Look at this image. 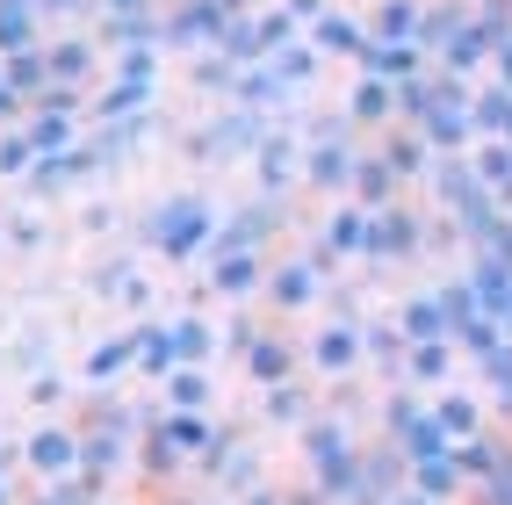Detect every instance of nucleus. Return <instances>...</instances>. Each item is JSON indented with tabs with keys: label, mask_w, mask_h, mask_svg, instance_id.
Returning <instances> with one entry per match:
<instances>
[{
	"label": "nucleus",
	"mask_w": 512,
	"mask_h": 505,
	"mask_svg": "<svg viewBox=\"0 0 512 505\" xmlns=\"http://www.w3.org/2000/svg\"><path fill=\"white\" fill-rule=\"evenodd\" d=\"M303 441V469H311V491L325 498V505H354V477H361V433H354V419H339V412H318L311 426L296 433Z\"/></svg>",
	"instance_id": "obj_1"
},
{
	"label": "nucleus",
	"mask_w": 512,
	"mask_h": 505,
	"mask_svg": "<svg viewBox=\"0 0 512 505\" xmlns=\"http://www.w3.org/2000/svg\"><path fill=\"white\" fill-rule=\"evenodd\" d=\"M145 239H152V253H166V260H195V253L217 246V210H210L202 195H174V202H159V210H152Z\"/></svg>",
	"instance_id": "obj_2"
},
{
	"label": "nucleus",
	"mask_w": 512,
	"mask_h": 505,
	"mask_svg": "<svg viewBox=\"0 0 512 505\" xmlns=\"http://www.w3.org/2000/svg\"><path fill=\"white\" fill-rule=\"evenodd\" d=\"M22 462H29V477H37V484H65V477H80V426L44 419V426L22 441Z\"/></svg>",
	"instance_id": "obj_3"
},
{
	"label": "nucleus",
	"mask_w": 512,
	"mask_h": 505,
	"mask_svg": "<svg viewBox=\"0 0 512 505\" xmlns=\"http://www.w3.org/2000/svg\"><path fill=\"white\" fill-rule=\"evenodd\" d=\"M426 253V224L404 210V202H390V210H368V260L390 267V260H419Z\"/></svg>",
	"instance_id": "obj_4"
},
{
	"label": "nucleus",
	"mask_w": 512,
	"mask_h": 505,
	"mask_svg": "<svg viewBox=\"0 0 512 505\" xmlns=\"http://www.w3.org/2000/svg\"><path fill=\"white\" fill-rule=\"evenodd\" d=\"M361 361H368V347H361V318H332L318 340H311V368H318L325 383H347Z\"/></svg>",
	"instance_id": "obj_5"
},
{
	"label": "nucleus",
	"mask_w": 512,
	"mask_h": 505,
	"mask_svg": "<svg viewBox=\"0 0 512 505\" xmlns=\"http://www.w3.org/2000/svg\"><path fill=\"white\" fill-rule=\"evenodd\" d=\"M325 296V260H282V267H267V303L275 311H311V303Z\"/></svg>",
	"instance_id": "obj_6"
},
{
	"label": "nucleus",
	"mask_w": 512,
	"mask_h": 505,
	"mask_svg": "<svg viewBox=\"0 0 512 505\" xmlns=\"http://www.w3.org/2000/svg\"><path fill=\"white\" fill-rule=\"evenodd\" d=\"M311 260H368V210H361V202H347V210H332L325 217V239L311 246Z\"/></svg>",
	"instance_id": "obj_7"
},
{
	"label": "nucleus",
	"mask_w": 512,
	"mask_h": 505,
	"mask_svg": "<svg viewBox=\"0 0 512 505\" xmlns=\"http://www.w3.org/2000/svg\"><path fill=\"white\" fill-rule=\"evenodd\" d=\"M238 361H246V376L260 383V390H275V383H289L296 376V347L282 340V332H253V340H246V354H238Z\"/></svg>",
	"instance_id": "obj_8"
},
{
	"label": "nucleus",
	"mask_w": 512,
	"mask_h": 505,
	"mask_svg": "<svg viewBox=\"0 0 512 505\" xmlns=\"http://www.w3.org/2000/svg\"><path fill=\"white\" fill-rule=\"evenodd\" d=\"M469 275V289H476V303H484V318L512 340V267H498V260H469L462 267Z\"/></svg>",
	"instance_id": "obj_9"
},
{
	"label": "nucleus",
	"mask_w": 512,
	"mask_h": 505,
	"mask_svg": "<svg viewBox=\"0 0 512 505\" xmlns=\"http://www.w3.org/2000/svg\"><path fill=\"white\" fill-rule=\"evenodd\" d=\"M152 433H159V441L174 448L181 462H195L202 448L217 441V419H210V412H166V404H159V419H152Z\"/></svg>",
	"instance_id": "obj_10"
},
{
	"label": "nucleus",
	"mask_w": 512,
	"mask_h": 505,
	"mask_svg": "<svg viewBox=\"0 0 512 505\" xmlns=\"http://www.w3.org/2000/svg\"><path fill=\"white\" fill-rule=\"evenodd\" d=\"M267 289V253H210V296H253Z\"/></svg>",
	"instance_id": "obj_11"
},
{
	"label": "nucleus",
	"mask_w": 512,
	"mask_h": 505,
	"mask_svg": "<svg viewBox=\"0 0 512 505\" xmlns=\"http://www.w3.org/2000/svg\"><path fill=\"white\" fill-rule=\"evenodd\" d=\"M412 491H419V498H433V505H462V498H469V477H462L455 448H448V455L412 462Z\"/></svg>",
	"instance_id": "obj_12"
},
{
	"label": "nucleus",
	"mask_w": 512,
	"mask_h": 505,
	"mask_svg": "<svg viewBox=\"0 0 512 505\" xmlns=\"http://www.w3.org/2000/svg\"><path fill=\"white\" fill-rule=\"evenodd\" d=\"M426 412H433V426L448 433L455 448H462V441H476V433H484V404H476L469 390H440V397L426 404Z\"/></svg>",
	"instance_id": "obj_13"
},
{
	"label": "nucleus",
	"mask_w": 512,
	"mask_h": 505,
	"mask_svg": "<svg viewBox=\"0 0 512 505\" xmlns=\"http://www.w3.org/2000/svg\"><path fill=\"white\" fill-rule=\"evenodd\" d=\"M267 231H275V210L253 202V210H238L231 224H217V246L210 253H267Z\"/></svg>",
	"instance_id": "obj_14"
},
{
	"label": "nucleus",
	"mask_w": 512,
	"mask_h": 505,
	"mask_svg": "<svg viewBox=\"0 0 512 505\" xmlns=\"http://www.w3.org/2000/svg\"><path fill=\"white\" fill-rule=\"evenodd\" d=\"M505 455H512V433H491V426L476 433V441H462V448H455V462H462L469 491H476V484H491L498 469H505Z\"/></svg>",
	"instance_id": "obj_15"
},
{
	"label": "nucleus",
	"mask_w": 512,
	"mask_h": 505,
	"mask_svg": "<svg viewBox=\"0 0 512 505\" xmlns=\"http://www.w3.org/2000/svg\"><path fill=\"white\" fill-rule=\"evenodd\" d=\"M404 383L448 390V383H455V340H419V347H404Z\"/></svg>",
	"instance_id": "obj_16"
},
{
	"label": "nucleus",
	"mask_w": 512,
	"mask_h": 505,
	"mask_svg": "<svg viewBox=\"0 0 512 505\" xmlns=\"http://www.w3.org/2000/svg\"><path fill=\"white\" fill-rule=\"evenodd\" d=\"M130 332H138V376H145V383H166V376L181 368V354H174V332H166L159 318L130 325Z\"/></svg>",
	"instance_id": "obj_17"
},
{
	"label": "nucleus",
	"mask_w": 512,
	"mask_h": 505,
	"mask_svg": "<svg viewBox=\"0 0 512 505\" xmlns=\"http://www.w3.org/2000/svg\"><path fill=\"white\" fill-rule=\"evenodd\" d=\"M260 412H267V426H296V433H303V426L318 419V404H311V390L289 376V383H275V390H260Z\"/></svg>",
	"instance_id": "obj_18"
},
{
	"label": "nucleus",
	"mask_w": 512,
	"mask_h": 505,
	"mask_svg": "<svg viewBox=\"0 0 512 505\" xmlns=\"http://www.w3.org/2000/svg\"><path fill=\"white\" fill-rule=\"evenodd\" d=\"M138 368V332H109L94 354H87V383L101 390V383H116V376H130Z\"/></svg>",
	"instance_id": "obj_19"
},
{
	"label": "nucleus",
	"mask_w": 512,
	"mask_h": 505,
	"mask_svg": "<svg viewBox=\"0 0 512 505\" xmlns=\"http://www.w3.org/2000/svg\"><path fill=\"white\" fill-rule=\"evenodd\" d=\"M210 368H174V376L159 383V404L166 412H210Z\"/></svg>",
	"instance_id": "obj_20"
},
{
	"label": "nucleus",
	"mask_w": 512,
	"mask_h": 505,
	"mask_svg": "<svg viewBox=\"0 0 512 505\" xmlns=\"http://www.w3.org/2000/svg\"><path fill=\"white\" fill-rule=\"evenodd\" d=\"M397 332L404 340H448V311H440V296L426 289V296H412V303H397Z\"/></svg>",
	"instance_id": "obj_21"
},
{
	"label": "nucleus",
	"mask_w": 512,
	"mask_h": 505,
	"mask_svg": "<svg viewBox=\"0 0 512 505\" xmlns=\"http://www.w3.org/2000/svg\"><path fill=\"white\" fill-rule=\"evenodd\" d=\"M166 332H174V354H181V368H202V361H210L217 354V325L210 318H166Z\"/></svg>",
	"instance_id": "obj_22"
},
{
	"label": "nucleus",
	"mask_w": 512,
	"mask_h": 505,
	"mask_svg": "<svg viewBox=\"0 0 512 505\" xmlns=\"http://www.w3.org/2000/svg\"><path fill=\"white\" fill-rule=\"evenodd\" d=\"M361 347H368V361L383 368V376H404V332H397V318H375V325H361Z\"/></svg>",
	"instance_id": "obj_23"
},
{
	"label": "nucleus",
	"mask_w": 512,
	"mask_h": 505,
	"mask_svg": "<svg viewBox=\"0 0 512 505\" xmlns=\"http://www.w3.org/2000/svg\"><path fill=\"white\" fill-rule=\"evenodd\" d=\"M354 195H361V210H390L397 202V166L390 159H361L354 166Z\"/></svg>",
	"instance_id": "obj_24"
},
{
	"label": "nucleus",
	"mask_w": 512,
	"mask_h": 505,
	"mask_svg": "<svg viewBox=\"0 0 512 505\" xmlns=\"http://www.w3.org/2000/svg\"><path fill=\"white\" fill-rule=\"evenodd\" d=\"M476 368H484V383H491V404H498V412H505V426H512V340H498L484 361H476Z\"/></svg>",
	"instance_id": "obj_25"
},
{
	"label": "nucleus",
	"mask_w": 512,
	"mask_h": 505,
	"mask_svg": "<svg viewBox=\"0 0 512 505\" xmlns=\"http://www.w3.org/2000/svg\"><path fill=\"white\" fill-rule=\"evenodd\" d=\"M354 166H361L354 152H339V145H318V152H311V166H303V174H311L318 188H354Z\"/></svg>",
	"instance_id": "obj_26"
},
{
	"label": "nucleus",
	"mask_w": 512,
	"mask_h": 505,
	"mask_svg": "<svg viewBox=\"0 0 512 505\" xmlns=\"http://www.w3.org/2000/svg\"><path fill=\"white\" fill-rule=\"evenodd\" d=\"M29 505H101V484L87 477H65V484H37V498Z\"/></svg>",
	"instance_id": "obj_27"
},
{
	"label": "nucleus",
	"mask_w": 512,
	"mask_h": 505,
	"mask_svg": "<svg viewBox=\"0 0 512 505\" xmlns=\"http://www.w3.org/2000/svg\"><path fill=\"white\" fill-rule=\"evenodd\" d=\"M116 303H130V311H145V303H152V282L130 260H116Z\"/></svg>",
	"instance_id": "obj_28"
},
{
	"label": "nucleus",
	"mask_w": 512,
	"mask_h": 505,
	"mask_svg": "<svg viewBox=\"0 0 512 505\" xmlns=\"http://www.w3.org/2000/svg\"><path fill=\"white\" fill-rule=\"evenodd\" d=\"M289 174H296V152H289V145H267V152H260V181H267V188H289Z\"/></svg>",
	"instance_id": "obj_29"
},
{
	"label": "nucleus",
	"mask_w": 512,
	"mask_h": 505,
	"mask_svg": "<svg viewBox=\"0 0 512 505\" xmlns=\"http://www.w3.org/2000/svg\"><path fill=\"white\" fill-rule=\"evenodd\" d=\"M469 505H512V455H505V469H498L491 484H476V491H469Z\"/></svg>",
	"instance_id": "obj_30"
},
{
	"label": "nucleus",
	"mask_w": 512,
	"mask_h": 505,
	"mask_svg": "<svg viewBox=\"0 0 512 505\" xmlns=\"http://www.w3.org/2000/svg\"><path fill=\"white\" fill-rule=\"evenodd\" d=\"M383 159H390V166H397V181H404V174H419V166H426V152H419V145H412V138H404V145H390V152H383Z\"/></svg>",
	"instance_id": "obj_31"
},
{
	"label": "nucleus",
	"mask_w": 512,
	"mask_h": 505,
	"mask_svg": "<svg viewBox=\"0 0 512 505\" xmlns=\"http://www.w3.org/2000/svg\"><path fill=\"white\" fill-rule=\"evenodd\" d=\"M29 404H44V412H58V404H65V383H58V376H37V383H29Z\"/></svg>",
	"instance_id": "obj_32"
},
{
	"label": "nucleus",
	"mask_w": 512,
	"mask_h": 505,
	"mask_svg": "<svg viewBox=\"0 0 512 505\" xmlns=\"http://www.w3.org/2000/svg\"><path fill=\"white\" fill-rule=\"evenodd\" d=\"M29 152H37L29 138H8V145H0V174H22V166H29Z\"/></svg>",
	"instance_id": "obj_33"
},
{
	"label": "nucleus",
	"mask_w": 512,
	"mask_h": 505,
	"mask_svg": "<svg viewBox=\"0 0 512 505\" xmlns=\"http://www.w3.org/2000/svg\"><path fill=\"white\" fill-rule=\"evenodd\" d=\"M231 505H289V491L282 484H253L246 498H231Z\"/></svg>",
	"instance_id": "obj_34"
},
{
	"label": "nucleus",
	"mask_w": 512,
	"mask_h": 505,
	"mask_svg": "<svg viewBox=\"0 0 512 505\" xmlns=\"http://www.w3.org/2000/svg\"><path fill=\"white\" fill-rule=\"evenodd\" d=\"M390 505H433V498H419V491H412V484H404V491H397V498H390Z\"/></svg>",
	"instance_id": "obj_35"
},
{
	"label": "nucleus",
	"mask_w": 512,
	"mask_h": 505,
	"mask_svg": "<svg viewBox=\"0 0 512 505\" xmlns=\"http://www.w3.org/2000/svg\"><path fill=\"white\" fill-rule=\"evenodd\" d=\"M0 505H15V484H8V477H0Z\"/></svg>",
	"instance_id": "obj_36"
},
{
	"label": "nucleus",
	"mask_w": 512,
	"mask_h": 505,
	"mask_svg": "<svg viewBox=\"0 0 512 505\" xmlns=\"http://www.w3.org/2000/svg\"><path fill=\"white\" fill-rule=\"evenodd\" d=\"M181 505H217V498H181Z\"/></svg>",
	"instance_id": "obj_37"
},
{
	"label": "nucleus",
	"mask_w": 512,
	"mask_h": 505,
	"mask_svg": "<svg viewBox=\"0 0 512 505\" xmlns=\"http://www.w3.org/2000/svg\"><path fill=\"white\" fill-rule=\"evenodd\" d=\"M0 109H8V87H0Z\"/></svg>",
	"instance_id": "obj_38"
},
{
	"label": "nucleus",
	"mask_w": 512,
	"mask_h": 505,
	"mask_svg": "<svg viewBox=\"0 0 512 505\" xmlns=\"http://www.w3.org/2000/svg\"><path fill=\"white\" fill-rule=\"evenodd\" d=\"M505 217H512V202H505Z\"/></svg>",
	"instance_id": "obj_39"
}]
</instances>
